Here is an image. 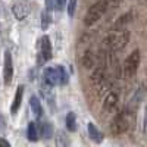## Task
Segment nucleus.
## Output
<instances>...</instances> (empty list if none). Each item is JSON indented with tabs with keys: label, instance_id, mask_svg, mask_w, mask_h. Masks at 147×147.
Segmentation results:
<instances>
[{
	"label": "nucleus",
	"instance_id": "f257e3e1",
	"mask_svg": "<svg viewBox=\"0 0 147 147\" xmlns=\"http://www.w3.org/2000/svg\"><path fill=\"white\" fill-rule=\"evenodd\" d=\"M128 40H129V32L125 28L119 31H112V34L107 35L103 40V44H102L103 52H107V53L119 52L128 44Z\"/></svg>",
	"mask_w": 147,
	"mask_h": 147
},
{
	"label": "nucleus",
	"instance_id": "f03ea898",
	"mask_svg": "<svg viewBox=\"0 0 147 147\" xmlns=\"http://www.w3.org/2000/svg\"><path fill=\"white\" fill-rule=\"evenodd\" d=\"M38 52H37V65L38 66H43L46 62L52 59V43H50V38H49V35H43L41 38L38 40Z\"/></svg>",
	"mask_w": 147,
	"mask_h": 147
},
{
	"label": "nucleus",
	"instance_id": "7ed1b4c3",
	"mask_svg": "<svg viewBox=\"0 0 147 147\" xmlns=\"http://www.w3.org/2000/svg\"><path fill=\"white\" fill-rule=\"evenodd\" d=\"M106 10H107V7H106V5H105L103 0L96 2V3L87 10V13H85V16H84V24H85L87 27L94 25V24L105 15Z\"/></svg>",
	"mask_w": 147,
	"mask_h": 147
},
{
	"label": "nucleus",
	"instance_id": "20e7f679",
	"mask_svg": "<svg viewBox=\"0 0 147 147\" xmlns=\"http://www.w3.org/2000/svg\"><path fill=\"white\" fill-rule=\"evenodd\" d=\"M140 59H141L140 50H132L128 55V57L125 59V62H124V66H122V71H124V77L125 78H131L134 74L138 71Z\"/></svg>",
	"mask_w": 147,
	"mask_h": 147
},
{
	"label": "nucleus",
	"instance_id": "39448f33",
	"mask_svg": "<svg viewBox=\"0 0 147 147\" xmlns=\"http://www.w3.org/2000/svg\"><path fill=\"white\" fill-rule=\"evenodd\" d=\"M131 115H128L125 110H122V112H119L115 119L112 121V125H110V132L113 134V136H121V134H124L128 127H129V118Z\"/></svg>",
	"mask_w": 147,
	"mask_h": 147
},
{
	"label": "nucleus",
	"instance_id": "423d86ee",
	"mask_svg": "<svg viewBox=\"0 0 147 147\" xmlns=\"http://www.w3.org/2000/svg\"><path fill=\"white\" fill-rule=\"evenodd\" d=\"M30 2L28 0H18L12 5V12H13V16L18 21H24L27 19L30 15Z\"/></svg>",
	"mask_w": 147,
	"mask_h": 147
},
{
	"label": "nucleus",
	"instance_id": "0eeeda50",
	"mask_svg": "<svg viewBox=\"0 0 147 147\" xmlns=\"http://www.w3.org/2000/svg\"><path fill=\"white\" fill-rule=\"evenodd\" d=\"M143 97H144V88L141 87L140 90H137L136 93H134V96L129 99V102L127 103V106H125V112L128 113V115H134L138 110V106L141 105V100H143Z\"/></svg>",
	"mask_w": 147,
	"mask_h": 147
},
{
	"label": "nucleus",
	"instance_id": "6e6552de",
	"mask_svg": "<svg viewBox=\"0 0 147 147\" xmlns=\"http://www.w3.org/2000/svg\"><path fill=\"white\" fill-rule=\"evenodd\" d=\"M3 82L9 85L13 78V60H12L10 52H5V60H3Z\"/></svg>",
	"mask_w": 147,
	"mask_h": 147
},
{
	"label": "nucleus",
	"instance_id": "1a4fd4ad",
	"mask_svg": "<svg viewBox=\"0 0 147 147\" xmlns=\"http://www.w3.org/2000/svg\"><path fill=\"white\" fill-rule=\"evenodd\" d=\"M43 81L49 85H52V87H55V85L60 84V74H59V66H55V68H47L44 71V78Z\"/></svg>",
	"mask_w": 147,
	"mask_h": 147
},
{
	"label": "nucleus",
	"instance_id": "9d476101",
	"mask_svg": "<svg viewBox=\"0 0 147 147\" xmlns=\"http://www.w3.org/2000/svg\"><path fill=\"white\" fill-rule=\"evenodd\" d=\"M118 100H119L118 93H115V91L107 93V96L105 97V102H103V112L105 113L112 112V110L116 107V105H118Z\"/></svg>",
	"mask_w": 147,
	"mask_h": 147
},
{
	"label": "nucleus",
	"instance_id": "9b49d317",
	"mask_svg": "<svg viewBox=\"0 0 147 147\" xmlns=\"http://www.w3.org/2000/svg\"><path fill=\"white\" fill-rule=\"evenodd\" d=\"M106 80V66L105 65H100V66H97L93 74H91V77H90V81L93 85H99L102 84L103 81Z\"/></svg>",
	"mask_w": 147,
	"mask_h": 147
},
{
	"label": "nucleus",
	"instance_id": "f8f14e48",
	"mask_svg": "<svg viewBox=\"0 0 147 147\" xmlns=\"http://www.w3.org/2000/svg\"><path fill=\"white\" fill-rule=\"evenodd\" d=\"M24 90H25V87H24V85H19V87L16 88L13 102H12V107H10V113H12V115H16L18 110H19V107H21L22 97H24Z\"/></svg>",
	"mask_w": 147,
	"mask_h": 147
},
{
	"label": "nucleus",
	"instance_id": "ddd939ff",
	"mask_svg": "<svg viewBox=\"0 0 147 147\" xmlns=\"http://www.w3.org/2000/svg\"><path fill=\"white\" fill-rule=\"evenodd\" d=\"M131 19H132V12H127V13H124V15H121L116 21H115V24H113V27H112V31H119V30H124L128 24L131 22Z\"/></svg>",
	"mask_w": 147,
	"mask_h": 147
},
{
	"label": "nucleus",
	"instance_id": "4468645a",
	"mask_svg": "<svg viewBox=\"0 0 147 147\" xmlns=\"http://www.w3.org/2000/svg\"><path fill=\"white\" fill-rule=\"evenodd\" d=\"M30 107H31V112L35 116V119H40L43 115V107H41V103L37 96H32L30 99Z\"/></svg>",
	"mask_w": 147,
	"mask_h": 147
},
{
	"label": "nucleus",
	"instance_id": "2eb2a0df",
	"mask_svg": "<svg viewBox=\"0 0 147 147\" xmlns=\"http://www.w3.org/2000/svg\"><path fill=\"white\" fill-rule=\"evenodd\" d=\"M87 129H88V136H90V138H91L94 143H102V141H103V134L100 132V129L97 128V127L93 124V122H90V124H88Z\"/></svg>",
	"mask_w": 147,
	"mask_h": 147
},
{
	"label": "nucleus",
	"instance_id": "dca6fc26",
	"mask_svg": "<svg viewBox=\"0 0 147 147\" xmlns=\"http://www.w3.org/2000/svg\"><path fill=\"white\" fill-rule=\"evenodd\" d=\"M81 63H82V66H84V68H87V69L94 68L96 57H94V55H93V52H91V50H85V53H84V55H82V57H81Z\"/></svg>",
	"mask_w": 147,
	"mask_h": 147
},
{
	"label": "nucleus",
	"instance_id": "f3484780",
	"mask_svg": "<svg viewBox=\"0 0 147 147\" xmlns=\"http://www.w3.org/2000/svg\"><path fill=\"white\" fill-rule=\"evenodd\" d=\"M27 137L30 141H37L38 140V128H37L35 122H30L27 128Z\"/></svg>",
	"mask_w": 147,
	"mask_h": 147
},
{
	"label": "nucleus",
	"instance_id": "a211bd4d",
	"mask_svg": "<svg viewBox=\"0 0 147 147\" xmlns=\"http://www.w3.org/2000/svg\"><path fill=\"white\" fill-rule=\"evenodd\" d=\"M66 128L71 131V132H75L77 131V118H75V113L74 112H71V113H68V116H66Z\"/></svg>",
	"mask_w": 147,
	"mask_h": 147
},
{
	"label": "nucleus",
	"instance_id": "6ab92c4d",
	"mask_svg": "<svg viewBox=\"0 0 147 147\" xmlns=\"http://www.w3.org/2000/svg\"><path fill=\"white\" fill-rule=\"evenodd\" d=\"M50 22H52V15H50V12L46 9L44 12H41V28L47 30L49 25H50Z\"/></svg>",
	"mask_w": 147,
	"mask_h": 147
},
{
	"label": "nucleus",
	"instance_id": "aec40b11",
	"mask_svg": "<svg viewBox=\"0 0 147 147\" xmlns=\"http://www.w3.org/2000/svg\"><path fill=\"white\" fill-rule=\"evenodd\" d=\"M41 134L44 138H50L53 136V129H52V125L49 124V122H46V124L41 125Z\"/></svg>",
	"mask_w": 147,
	"mask_h": 147
},
{
	"label": "nucleus",
	"instance_id": "412c9836",
	"mask_svg": "<svg viewBox=\"0 0 147 147\" xmlns=\"http://www.w3.org/2000/svg\"><path fill=\"white\" fill-rule=\"evenodd\" d=\"M77 2L78 0H68L66 3V9H68V15L72 18L74 13H75V9H77Z\"/></svg>",
	"mask_w": 147,
	"mask_h": 147
},
{
	"label": "nucleus",
	"instance_id": "4be33fe9",
	"mask_svg": "<svg viewBox=\"0 0 147 147\" xmlns=\"http://www.w3.org/2000/svg\"><path fill=\"white\" fill-rule=\"evenodd\" d=\"M56 144L57 146H69V140L65 137V134L60 131L57 132V137H56Z\"/></svg>",
	"mask_w": 147,
	"mask_h": 147
},
{
	"label": "nucleus",
	"instance_id": "5701e85b",
	"mask_svg": "<svg viewBox=\"0 0 147 147\" xmlns=\"http://www.w3.org/2000/svg\"><path fill=\"white\" fill-rule=\"evenodd\" d=\"M59 74H60V84H62V85L68 84V81H69V78H68V72L65 71L63 66H60V65H59Z\"/></svg>",
	"mask_w": 147,
	"mask_h": 147
},
{
	"label": "nucleus",
	"instance_id": "b1692460",
	"mask_svg": "<svg viewBox=\"0 0 147 147\" xmlns=\"http://www.w3.org/2000/svg\"><path fill=\"white\" fill-rule=\"evenodd\" d=\"M103 2H105L107 9H116L122 3V0H103Z\"/></svg>",
	"mask_w": 147,
	"mask_h": 147
},
{
	"label": "nucleus",
	"instance_id": "393cba45",
	"mask_svg": "<svg viewBox=\"0 0 147 147\" xmlns=\"http://www.w3.org/2000/svg\"><path fill=\"white\" fill-rule=\"evenodd\" d=\"M55 5H56V0H46V7L49 12H52L55 9Z\"/></svg>",
	"mask_w": 147,
	"mask_h": 147
},
{
	"label": "nucleus",
	"instance_id": "a878e982",
	"mask_svg": "<svg viewBox=\"0 0 147 147\" xmlns=\"http://www.w3.org/2000/svg\"><path fill=\"white\" fill-rule=\"evenodd\" d=\"M55 6L57 7V10L65 9V6H66V0H56V5H55Z\"/></svg>",
	"mask_w": 147,
	"mask_h": 147
},
{
	"label": "nucleus",
	"instance_id": "bb28decb",
	"mask_svg": "<svg viewBox=\"0 0 147 147\" xmlns=\"http://www.w3.org/2000/svg\"><path fill=\"white\" fill-rule=\"evenodd\" d=\"M6 129V124H5V118L0 115V134H3Z\"/></svg>",
	"mask_w": 147,
	"mask_h": 147
},
{
	"label": "nucleus",
	"instance_id": "cd10ccee",
	"mask_svg": "<svg viewBox=\"0 0 147 147\" xmlns=\"http://www.w3.org/2000/svg\"><path fill=\"white\" fill-rule=\"evenodd\" d=\"M0 147H10V143L5 138H0Z\"/></svg>",
	"mask_w": 147,
	"mask_h": 147
}]
</instances>
